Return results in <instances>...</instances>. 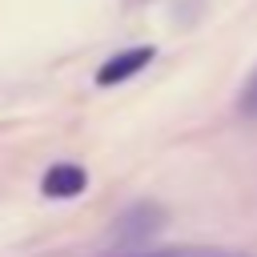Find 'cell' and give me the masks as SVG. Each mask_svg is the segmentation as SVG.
<instances>
[{"label": "cell", "instance_id": "cell-2", "mask_svg": "<svg viewBox=\"0 0 257 257\" xmlns=\"http://www.w3.org/2000/svg\"><path fill=\"white\" fill-rule=\"evenodd\" d=\"M157 56V48L153 44H137V48H124V52H116V56H108L100 68H96V84H120V80H128V76H137L149 60Z\"/></svg>", "mask_w": 257, "mask_h": 257}, {"label": "cell", "instance_id": "cell-3", "mask_svg": "<svg viewBox=\"0 0 257 257\" xmlns=\"http://www.w3.org/2000/svg\"><path fill=\"white\" fill-rule=\"evenodd\" d=\"M84 185H88V173L80 169V165H52L48 173H44V181H40V189H44V197H76V193H84Z\"/></svg>", "mask_w": 257, "mask_h": 257}, {"label": "cell", "instance_id": "cell-4", "mask_svg": "<svg viewBox=\"0 0 257 257\" xmlns=\"http://www.w3.org/2000/svg\"><path fill=\"white\" fill-rule=\"evenodd\" d=\"M120 257H237V253H225V249H193V245H181V249H133V253H120Z\"/></svg>", "mask_w": 257, "mask_h": 257}, {"label": "cell", "instance_id": "cell-1", "mask_svg": "<svg viewBox=\"0 0 257 257\" xmlns=\"http://www.w3.org/2000/svg\"><path fill=\"white\" fill-rule=\"evenodd\" d=\"M161 225H165V209H161V205H153V201H141V205H133L128 213H120V217H116L112 241H116V245H141V241L157 237V233H161Z\"/></svg>", "mask_w": 257, "mask_h": 257}, {"label": "cell", "instance_id": "cell-5", "mask_svg": "<svg viewBox=\"0 0 257 257\" xmlns=\"http://www.w3.org/2000/svg\"><path fill=\"white\" fill-rule=\"evenodd\" d=\"M237 112L249 116V120H257V68H253V76L245 80V88H241V96H237Z\"/></svg>", "mask_w": 257, "mask_h": 257}]
</instances>
